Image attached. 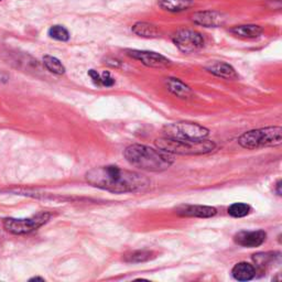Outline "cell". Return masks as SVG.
Listing matches in <instances>:
<instances>
[{
  "instance_id": "1",
  "label": "cell",
  "mask_w": 282,
  "mask_h": 282,
  "mask_svg": "<svg viewBox=\"0 0 282 282\" xmlns=\"http://www.w3.org/2000/svg\"><path fill=\"white\" fill-rule=\"evenodd\" d=\"M86 180L90 186L112 193L138 192L149 186V180L144 176L117 166L94 168L86 173Z\"/></svg>"
},
{
  "instance_id": "2",
  "label": "cell",
  "mask_w": 282,
  "mask_h": 282,
  "mask_svg": "<svg viewBox=\"0 0 282 282\" xmlns=\"http://www.w3.org/2000/svg\"><path fill=\"white\" fill-rule=\"evenodd\" d=\"M124 158L130 164L150 172L164 171L173 164L174 158L166 151L144 144H132L124 150Z\"/></svg>"
},
{
  "instance_id": "3",
  "label": "cell",
  "mask_w": 282,
  "mask_h": 282,
  "mask_svg": "<svg viewBox=\"0 0 282 282\" xmlns=\"http://www.w3.org/2000/svg\"><path fill=\"white\" fill-rule=\"evenodd\" d=\"M156 146L159 149L166 151L171 154H210L216 148V144L210 140H178L172 138H160L156 141Z\"/></svg>"
},
{
  "instance_id": "4",
  "label": "cell",
  "mask_w": 282,
  "mask_h": 282,
  "mask_svg": "<svg viewBox=\"0 0 282 282\" xmlns=\"http://www.w3.org/2000/svg\"><path fill=\"white\" fill-rule=\"evenodd\" d=\"M282 142L281 127H267L254 129L242 134L238 139L242 148L254 150L264 147H276Z\"/></svg>"
},
{
  "instance_id": "5",
  "label": "cell",
  "mask_w": 282,
  "mask_h": 282,
  "mask_svg": "<svg viewBox=\"0 0 282 282\" xmlns=\"http://www.w3.org/2000/svg\"><path fill=\"white\" fill-rule=\"evenodd\" d=\"M166 137L178 140H203L208 137L210 132L205 127L193 122H174L164 128Z\"/></svg>"
},
{
  "instance_id": "6",
  "label": "cell",
  "mask_w": 282,
  "mask_h": 282,
  "mask_svg": "<svg viewBox=\"0 0 282 282\" xmlns=\"http://www.w3.org/2000/svg\"><path fill=\"white\" fill-rule=\"evenodd\" d=\"M48 218H50V214L43 212L28 218H6L4 220V227L14 235H26L44 225Z\"/></svg>"
},
{
  "instance_id": "7",
  "label": "cell",
  "mask_w": 282,
  "mask_h": 282,
  "mask_svg": "<svg viewBox=\"0 0 282 282\" xmlns=\"http://www.w3.org/2000/svg\"><path fill=\"white\" fill-rule=\"evenodd\" d=\"M173 42L178 50L184 53L198 51L204 46L203 36L193 30H178L173 36Z\"/></svg>"
},
{
  "instance_id": "8",
  "label": "cell",
  "mask_w": 282,
  "mask_h": 282,
  "mask_svg": "<svg viewBox=\"0 0 282 282\" xmlns=\"http://www.w3.org/2000/svg\"><path fill=\"white\" fill-rule=\"evenodd\" d=\"M127 54L134 60H138L142 64L149 68H164L171 65L170 60H168L159 53L150 51H140V50H127Z\"/></svg>"
},
{
  "instance_id": "9",
  "label": "cell",
  "mask_w": 282,
  "mask_h": 282,
  "mask_svg": "<svg viewBox=\"0 0 282 282\" xmlns=\"http://www.w3.org/2000/svg\"><path fill=\"white\" fill-rule=\"evenodd\" d=\"M267 234L264 230H242L234 236V240L242 247L254 248L262 246Z\"/></svg>"
},
{
  "instance_id": "10",
  "label": "cell",
  "mask_w": 282,
  "mask_h": 282,
  "mask_svg": "<svg viewBox=\"0 0 282 282\" xmlns=\"http://www.w3.org/2000/svg\"><path fill=\"white\" fill-rule=\"evenodd\" d=\"M218 210L212 206L204 205H181L176 208V214L186 218H208L216 215Z\"/></svg>"
},
{
  "instance_id": "11",
  "label": "cell",
  "mask_w": 282,
  "mask_h": 282,
  "mask_svg": "<svg viewBox=\"0 0 282 282\" xmlns=\"http://www.w3.org/2000/svg\"><path fill=\"white\" fill-rule=\"evenodd\" d=\"M193 21L196 24L203 26L205 28H216L225 22L224 16L216 12H200L193 14Z\"/></svg>"
},
{
  "instance_id": "12",
  "label": "cell",
  "mask_w": 282,
  "mask_h": 282,
  "mask_svg": "<svg viewBox=\"0 0 282 282\" xmlns=\"http://www.w3.org/2000/svg\"><path fill=\"white\" fill-rule=\"evenodd\" d=\"M206 70L210 72L212 74L216 75V76L222 78H226V80H236L238 78V75L236 73V70H234V68L232 65L227 64L225 62H210L208 66H206Z\"/></svg>"
},
{
  "instance_id": "13",
  "label": "cell",
  "mask_w": 282,
  "mask_h": 282,
  "mask_svg": "<svg viewBox=\"0 0 282 282\" xmlns=\"http://www.w3.org/2000/svg\"><path fill=\"white\" fill-rule=\"evenodd\" d=\"M166 88H168V90H170L173 95L180 97V98H188V97L192 96L191 88L178 78H166Z\"/></svg>"
},
{
  "instance_id": "14",
  "label": "cell",
  "mask_w": 282,
  "mask_h": 282,
  "mask_svg": "<svg viewBox=\"0 0 282 282\" xmlns=\"http://www.w3.org/2000/svg\"><path fill=\"white\" fill-rule=\"evenodd\" d=\"M230 32L242 39H254V38L262 36V28L256 24H244L234 26L230 29Z\"/></svg>"
},
{
  "instance_id": "15",
  "label": "cell",
  "mask_w": 282,
  "mask_h": 282,
  "mask_svg": "<svg viewBox=\"0 0 282 282\" xmlns=\"http://www.w3.org/2000/svg\"><path fill=\"white\" fill-rule=\"evenodd\" d=\"M232 274L238 281H249L256 276V269L252 264L240 262L232 268Z\"/></svg>"
},
{
  "instance_id": "16",
  "label": "cell",
  "mask_w": 282,
  "mask_h": 282,
  "mask_svg": "<svg viewBox=\"0 0 282 282\" xmlns=\"http://www.w3.org/2000/svg\"><path fill=\"white\" fill-rule=\"evenodd\" d=\"M192 0H159V6L170 12H180L192 7Z\"/></svg>"
},
{
  "instance_id": "17",
  "label": "cell",
  "mask_w": 282,
  "mask_h": 282,
  "mask_svg": "<svg viewBox=\"0 0 282 282\" xmlns=\"http://www.w3.org/2000/svg\"><path fill=\"white\" fill-rule=\"evenodd\" d=\"M132 32L142 38H156L159 36V30L156 26L147 22H138L132 26Z\"/></svg>"
},
{
  "instance_id": "18",
  "label": "cell",
  "mask_w": 282,
  "mask_h": 282,
  "mask_svg": "<svg viewBox=\"0 0 282 282\" xmlns=\"http://www.w3.org/2000/svg\"><path fill=\"white\" fill-rule=\"evenodd\" d=\"M154 257V252L150 250H136L126 254V256H124V262L139 264L148 262V260H151Z\"/></svg>"
},
{
  "instance_id": "19",
  "label": "cell",
  "mask_w": 282,
  "mask_h": 282,
  "mask_svg": "<svg viewBox=\"0 0 282 282\" xmlns=\"http://www.w3.org/2000/svg\"><path fill=\"white\" fill-rule=\"evenodd\" d=\"M43 64H44L46 68L53 74L62 75L65 73L64 65L56 58L51 56H46L44 58H43Z\"/></svg>"
},
{
  "instance_id": "20",
  "label": "cell",
  "mask_w": 282,
  "mask_h": 282,
  "mask_svg": "<svg viewBox=\"0 0 282 282\" xmlns=\"http://www.w3.org/2000/svg\"><path fill=\"white\" fill-rule=\"evenodd\" d=\"M250 206L246 203H234L228 208V214L232 218H245L249 213H250Z\"/></svg>"
},
{
  "instance_id": "21",
  "label": "cell",
  "mask_w": 282,
  "mask_h": 282,
  "mask_svg": "<svg viewBox=\"0 0 282 282\" xmlns=\"http://www.w3.org/2000/svg\"><path fill=\"white\" fill-rule=\"evenodd\" d=\"M48 36L54 40L65 42L70 39V34L68 29H65L62 26H53L48 29Z\"/></svg>"
},
{
  "instance_id": "22",
  "label": "cell",
  "mask_w": 282,
  "mask_h": 282,
  "mask_svg": "<svg viewBox=\"0 0 282 282\" xmlns=\"http://www.w3.org/2000/svg\"><path fill=\"white\" fill-rule=\"evenodd\" d=\"M276 256H274L272 254H254V262H256L259 267H267V266H270L272 264V262H274Z\"/></svg>"
},
{
  "instance_id": "23",
  "label": "cell",
  "mask_w": 282,
  "mask_h": 282,
  "mask_svg": "<svg viewBox=\"0 0 282 282\" xmlns=\"http://www.w3.org/2000/svg\"><path fill=\"white\" fill-rule=\"evenodd\" d=\"M100 84L106 88H112L115 84V78H114L110 72H104L100 75Z\"/></svg>"
},
{
  "instance_id": "24",
  "label": "cell",
  "mask_w": 282,
  "mask_h": 282,
  "mask_svg": "<svg viewBox=\"0 0 282 282\" xmlns=\"http://www.w3.org/2000/svg\"><path fill=\"white\" fill-rule=\"evenodd\" d=\"M88 76L92 78V80H93V83L96 86H102V84H100V75L97 73L95 70H90Z\"/></svg>"
},
{
  "instance_id": "25",
  "label": "cell",
  "mask_w": 282,
  "mask_h": 282,
  "mask_svg": "<svg viewBox=\"0 0 282 282\" xmlns=\"http://www.w3.org/2000/svg\"><path fill=\"white\" fill-rule=\"evenodd\" d=\"M276 193H278V195H281V181H278V183H276Z\"/></svg>"
},
{
  "instance_id": "26",
  "label": "cell",
  "mask_w": 282,
  "mask_h": 282,
  "mask_svg": "<svg viewBox=\"0 0 282 282\" xmlns=\"http://www.w3.org/2000/svg\"><path fill=\"white\" fill-rule=\"evenodd\" d=\"M30 281H44V279H43V278H40V276H34V278L30 279Z\"/></svg>"
}]
</instances>
